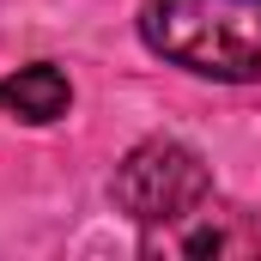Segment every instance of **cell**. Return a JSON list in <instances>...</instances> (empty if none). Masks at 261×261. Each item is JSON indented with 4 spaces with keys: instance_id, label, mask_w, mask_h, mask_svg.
<instances>
[{
    "instance_id": "3",
    "label": "cell",
    "mask_w": 261,
    "mask_h": 261,
    "mask_svg": "<svg viewBox=\"0 0 261 261\" xmlns=\"http://www.w3.org/2000/svg\"><path fill=\"white\" fill-rule=\"evenodd\" d=\"M164 249H176V255H261V225H249V213L200 200L189 219L164 225Z\"/></svg>"
},
{
    "instance_id": "2",
    "label": "cell",
    "mask_w": 261,
    "mask_h": 261,
    "mask_svg": "<svg viewBox=\"0 0 261 261\" xmlns=\"http://www.w3.org/2000/svg\"><path fill=\"white\" fill-rule=\"evenodd\" d=\"M110 195H116V206L128 213L134 225L164 231V225L189 219L200 200H213V170L182 140H140L128 158L116 164Z\"/></svg>"
},
{
    "instance_id": "4",
    "label": "cell",
    "mask_w": 261,
    "mask_h": 261,
    "mask_svg": "<svg viewBox=\"0 0 261 261\" xmlns=\"http://www.w3.org/2000/svg\"><path fill=\"white\" fill-rule=\"evenodd\" d=\"M0 110L31 122V128H49V122H61L73 110V85H67V73L55 61H31V67L0 79Z\"/></svg>"
},
{
    "instance_id": "1",
    "label": "cell",
    "mask_w": 261,
    "mask_h": 261,
    "mask_svg": "<svg viewBox=\"0 0 261 261\" xmlns=\"http://www.w3.org/2000/svg\"><path fill=\"white\" fill-rule=\"evenodd\" d=\"M140 43L182 73L249 85L261 79V0H146Z\"/></svg>"
}]
</instances>
